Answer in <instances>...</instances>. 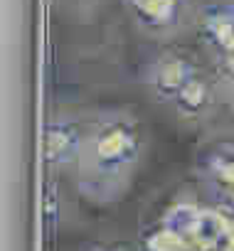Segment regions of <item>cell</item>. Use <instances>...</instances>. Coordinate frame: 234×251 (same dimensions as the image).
<instances>
[{
    "mask_svg": "<svg viewBox=\"0 0 234 251\" xmlns=\"http://www.w3.org/2000/svg\"><path fill=\"white\" fill-rule=\"evenodd\" d=\"M146 153V131L129 111H104L89 121V138L77 163L79 195L106 204L129 187Z\"/></svg>",
    "mask_w": 234,
    "mask_h": 251,
    "instance_id": "1",
    "label": "cell"
},
{
    "mask_svg": "<svg viewBox=\"0 0 234 251\" xmlns=\"http://www.w3.org/2000/svg\"><path fill=\"white\" fill-rule=\"evenodd\" d=\"M89 138V123L77 116H57L45 126V160L50 168H77Z\"/></svg>",
    "mask_w": 234,
    "mask_h": 251,
    "instance_id": "2",
    "label": "cell"
},
{
    "mask_svg": "<svg viewBox=\"0 0 234 251\" xmlns=\"http://www.w3.org/2000/svg\"><path fill=\"white\" fill-rule=\"evenodd\" d=\"M197 74L195 62L187 54L180 52H165L160 54L151 69H148V86L153 96L163 103H173L178 94L185 89V84Z\"/></svg>",
    "mask_w": 234,
    "mask_h": 251,
    "instance_id": "3",
    "label": "cell"
},
{
    "mask_svg": "<svg viewBox=\"0 0 234 251\" xmlns=\"http://www.w3.org/2000/svg\"><path fill=\"white\" fill-rule=\"evenodd\" d=\"M136 23L151 35H170L182 25L190 0H131L126 3Z\"/></svg>",
    "mask_w": 234,
    "mask_h": 251,
    "instance_id": "4",
    "label": "cell"
},
{
    "mask_svg": "<svg viewBox=\"0 0 234 251\" xmlns=\"http://www.w3.org/2000/svg\"><path fill=\"white\" fill-rule=\"evenodd\" d=\"M197 173L217 200H234V143L209 148L197 158Z\"/></svg>",
    "mask_w": 234,
    "mask_h": 251,
    "instance_id": "5",
    "label": "cell"
},
{
    "mask_svg": "<svg viewBox=\"0 0 234 251\" xmlns=\"http://www.w3.org/2000/svg\"><path fill=\"white\" fill-rule=\"evenodd\" d=\"M197 27L205 45H209L217 52V59L234 57V13L229 3L205 5L200 10Z\"/></svg>",
    "mask_w": 234,
    "mask_h": 251,
    "instance_id": "6",
    "label": "cell"
},
{
    "mask_svg": "<svg viewBox=\"0 0 234 251\" xmlns=\"http://www.w3.org/2000/svg\"><path fill=\"white\" fill-rule=\"evenodd\" d=\"M212 103H214V86L207 76H202L197 72L185 84V89L178 94V99L173 101V108L185 121H200L202 116L209 113Z\"/></svg>",
    "mask_w": 234,
    "mask_h": 251,
    "instance_id": "7",
    "label": "cell"
},
{
    "mask_svg": "<svg viewBox=\"0 0 234 251\" xmlns=\"http://www.w3.org/2000/svg\"><path fill=\"white\" fill-rule=\"evenodd\" d=\"M138 251H195V246L185 231H180L160 217L141 229Z\"/></svg>",
    "mask_w": 234,
    "mask_h": 251,
    "instance_id": "8",
    "label": "cell"
},
{
    "mask_svg": "<svg viewBox=\"0 0 234 251\" xmlns=\"http://www.w3.org/2000/svg\"><path fill=\"white\" fill-rule=\"evenodd\" d=\"M222 219H224V231H222V239H219V249L222 251H234V202L232 200H217L212 202Z\"/></svg>",
    "mask_w": 234,
    "mask_h": 251,
    "instance_id": "9",
    "label": "cell"
},
{
    "mask_svg": "<svg viewBox=\"0 0 234 251\" xmlns=\"http://www.w3.org/2000/svg\"><path fill=\"white\" fill-rule=\"evenodd\" d=\"M47 222H57V190L52 187L47 192Z\"/></svg>",
    "mask_w": 234,
    "mask_h": 251,
    "instance_id": "10",
    "label": "cell"
},
{
    "mask_svg": "<svg viewBox=\"0 0 234 251\" xmlns=\"http://www.w3.org/2000/svg\"><path fill=\"white\" fill-rule=\"evenodd\" d=\"M227 86H229V103H232V108H234V79H229Z\"/></svg>",
    "mask_w": 234,
    "mask_h": 251,
    "instance_id": "11",
    "label": "cell"
},
{
    "mask_svg": "<svg viewBox=\"0 0 234 251\" xmlns=\"http://www.w3.org/2000/svg\"><path fill=\"white\" fill-rule=\"evenodd\" d=\"M86 251H116V249H108V246H89Z\"/></svg>",
    "mask_w": 234,
    "mask_h": 251,
    "instance_id": "12",
    "label": "cell"
},
{
    "mask_svg": "<svg viewBox=\"0 0 234 251\" xmlns=\"http://www.w3.org/2000/svg\"><path fill=\"white\" fill-rule=\"evenodd\" d=\"M202 251H222L219 246H212V249H202Z\"/></svg>",
    "mask_w": 234,
    "mask_h": 251,
    "instance_id": "13",
    "label": "cell"
},
{
    "mask_svg": "<svg viewBox=\"0 0 234 251\" xmlns=\"http://www.w3.org/2000/svg\"><path fill=\"white\" fill-rule=\"evenodd\" d=\"M126 3H131V0H126Z\"/></svg>",
    "mask_w": 234,
    "mask_h": 251,
    "instance_id": "14",
    "label": "cell"
}]
</instances>
